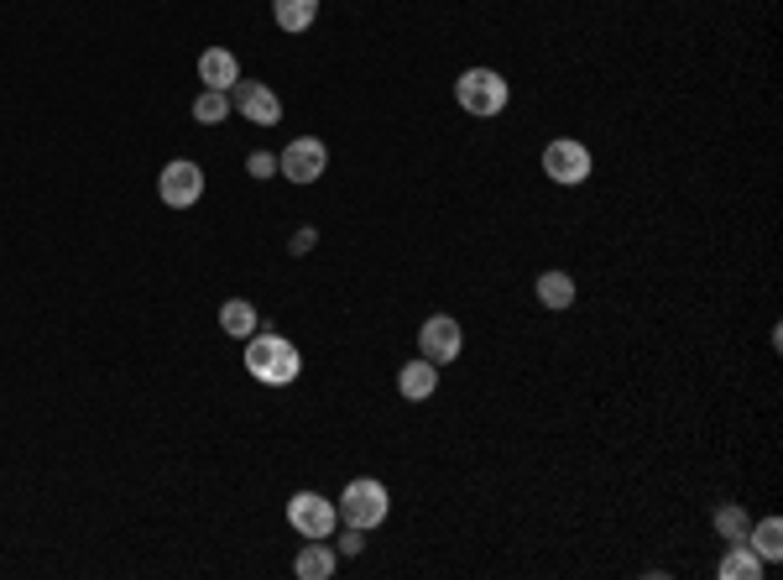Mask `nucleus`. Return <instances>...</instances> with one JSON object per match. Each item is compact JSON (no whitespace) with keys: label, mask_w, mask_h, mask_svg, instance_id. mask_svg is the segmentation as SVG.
<instances>
[{"label":"nucleus","mask_w":783,"mask_h":580,"mask_svg":"<svg viewBox=\"0 0 783 580\" xmlns=\"http://www.w3.org/2000/svg\"><path fill=\"white\" fill-rule=\"evenodd\" d=\"M246 372L261 382V387H293L298 372H304V356H298V345L283 341V335H251L246 341Z\"/></svg>","instance_id":"obj_1"},{"label":"nucleus","mask_w":783,"mask_h":580,"mask_svg":"<svg viewBox=\"0 0 783 580\" xmlns=\"http://www.w3.org/2000/svg\"><path fill=\"white\" fill-rule=\"evenodd\" d=\"M455 100H460L465 116L492 120V116H502V110H507L512 85L496 69H465L460 79H455Z\"/></svg>","instance_id":"obj_2"},{"label":"nucleus","mask_w":783,"mask_h":580,"mask_svg":"<svg viewBox=\"0 0 783 580\" xmlns=\"http://www.w3.org/2000/svg\"><path fill=\"white\" fill-rule=\"evenodd\" d=\"M335 508H340V518L350 523V529H366V533H371V529H381V523H387L392 497H387V486H381V481L360 476V481H350V486H345Z\"/></svg>","instance_id":"obj_3"},{"label":"nucleus","mask_w":783,"mask_h":580,"mask_svg":"<svg viewBox=\"0 0 783 580\" xmlns=\"http://www.w3.org/2000/svg\"><path fill=\"white\" fill-rule=\"evenodd\" d=\"M157 194H162L168 209H194L205 199V168L188 163V157H172L168 168L157 173Z\"/></svg>","instance_id":"obj_4"},{"label":"nucleus","mask_w":783,"mask_h":580,"mask_svg":"<svg viewBox=\"0 0 783 580\" xmlns=\"http://www.w3.org/2000/svg\"><path fill=\"white\" fill-rule=\"evenodd\" d=\"M591 168H596V157H591V147L575 137H559V141H548L544 147V173L554 178V184L564 188H575L591 178Z\"/></svg>","instance_id":"obj_5"},{"label":"nucleus","mask_w":783,"mask_h":580,"mask_svg":"<svg viewBox=\"0 0 783 580\" xmlns=\"http://www.w3.org/2000/svg\"><path fill=\"white\" fill-rule=\"evenodd\" d=\"M335 518H340V508H335L329 497H319V492H293L288 523L304 533V539H335Z\"/></svg>","instance_id":"obj_6"},{"label":"nucleus","mask_w":783,"mask_h":580,"mask_svg":"<svg viewBox=\"0 0 783 580\" xmlns=\"http://www.w3.org/2000/svg\"><path fill=\"white\" fill-rule=\"evenodd\" d=\"M324 168H329V153H324L319 137H298L277 153V173H283L288 184H319Z\"/></svg>","instance_id":"obj_7"},{"label":"nucleus","mask_w":783,"mask_h":580,"mask_svg":"<svg viewBox=\"0 0 783 580\" xmlns=\"http://www.w3.org/2000/svg\"><path fill=\"white\" fill-rule=\"evenodd\" d=\"M418 345H424V361H434V366H444V361H460V351H465L460 320H449V314H434V320H424V330H418Z\"/></svg>","instance_id":"obj_8"},{"label":"nucleus","mask_w":783,"mask_h":580,"mask_svg":"<svg viewBox=\"0 0 783 580\" xmlns=\"http://www.w3.org/2000/svg\"><path fill=\"white\" fill-rule=\"evenodd\" d=\"M230 105H236L251 126H277V120H283V100H277L267 85H256V79H251V85L236 79V85H230Z\"/></svg>","instance_id":"obj_9"},{"label":"nucleus","mask_w":783,"mask_h":580,"mask_svg":"<svg viewBox=\"0 0 783 580\" xmlns=\"http://www.w3.org/2000/svg\"><path fill=\"white\" fill-rule=\"evenodd\" d=\"M397 393L408 397V403L434 397V393H439V366H434V361H408V366L397 372Z\"/></svg>","instance_id":"obj_10"},{"label":"nucleus","mask_w":783,"mask_h":580,"mask_svg":"<svg viewBox=\"0 0 783 580\" xmlns=\"http://www.w3.org/2000/svg\"><path fill=\"white\" fill-rule=\"evenodd\" d=\"M335 564H340L335 560V549L324 544V539H308V544L298 549V560H293V576L298 580H329L335 576Z\"/></svg>","instance_id":"obj_11"},{"label":"nucleus","mask_w":783,"mask_h":580,"mask_svg":"<svg viewBox=\"0 0 783 580\" xmlns=\"http://www.w3.org/2000/svg\"><path fill=\"white\" fill-rule=\"evenodd\" d=\"M199 79H205V89H230L240 79V63L230 48H209L205 58H199Z\"/></svg>","instance_id":"obj_12"},{"label":"nucleus","mask_w":783,"mask_h":580,"mask_svg":"<svg viewBox=\"0 0 783 580\" xmlns=\"http://www.w3.org/2000/svg\"><path fill=\"white\" fill-rule=\"evenodd\" d=\"M715 576H721V580H757V576H763V560H757V549L742 539V544L726 549V560L715 564Z\"/></svg>","instance_id":"obj_13"},{"label":"nucleus","mask_w":783,"mask_h":580,"mask_svg":"<svg viewBox=\"0 0 783 580\" xmlns=\"http://www.w3.org/2000/svg\"><path fill=\"white\" fill-rule=\"evenodd\" d=\"M747 544L757 549V560H763V564H779V560H783V523H779V518H763V523H752V529H747Z\"/></svg>","instance_id":"obj_14"},{"label":"nucleus","mask_w":783,"mask_h":580,"mask_svg":"<svg viewBox=\"0 0 783 580\" xmlns=\"http://www.w3.org/2000/svg\"><path fill=\"white\" fill-rule=\"evenodd\" d=\"M272 17L283 32H308L319 17V0H272Z\"/></svg>","instance_id":"obj_15"},{"label":"nucleus","mask_w":783,"mask_h":580,"mask_svg":"<svg viewBox=\"0 0 783 580\" xmlns=\"http://www.w3.org/2000/svg\"><path fill=\"white\" fill-rule=\"evenodd\" d=\"M538 304H544V308H569V304H575V277H569V273H538Z\"/></svg>","instance_id":"obj_16"},{"label":"nucleus","mask_w":783,"mask_h":580,"mask_svg":"<svg viewBox=\"0 0 783 580\" xmlns=\"http://www.w3.org/2000/svg\"><path fill=\"white\" fill-rule=\"evenodd\" d=\"M220 330H225V335H236V341H251V330H256V308L246 304V298H230V304L220 308Z\"/></svg>","instance_id":"obj_17"},{"label":"nucleus","mask_w":783,"mask_h":580,"mask_svg":"<svg viewBox=\"0 0 783 580\" xmlns=\"http://www.w3.org/2000/svg\"><path fill=\"white\" fill-rule=\"evenodd\" d=\"M230 116V89H205L199 100H194V120L199 126H220Z\"/></svg>","instance_id":"obj_18"},{"label":"nucleus","mask_w":783,"mask_h":580,"mask_svg":"<svg viewBox=\"0 0 783 580\" xmlns=\"http://www.w3.org/2000/svg\"><path fill=\"white\" fill-rule=\"evenodd\" d=\"M747 529H752V518L736 508V502H726V508L715 512V533H721L726 544H742V539H747Z\"/></svg>","instance_id":"obj_19"},{"label":"nucleus","mask_w":783,"mask_h":580,"mask_svg":"<svg viewBox=\"0 0 783 580\" xmlns=\"http://www.w3.org/2000/svg\"><path fill=\"white\" fill-rule=\"evenodd\" d=\"M246 168H251V178H272V173H277V157H272V153H251V157H246Z\"/></svg>","instance_id":"obj_20"},{"label":"nucleus","mask_w":783,"mask_h":580,"mask_svg":"<svg viewBox=\"0 0 783 580\" xmlns=\"http://www.w3.org/2000/svg\"><path fill=\"white\" fill-rule=\"evenodd\" d=\"M366 549V529H350L345 523V533H340V554H360Z\"/></svg>","instance_id":"obj_21"},{"label":"nucleus","mask_w":783,"mask_h":580,"mask_svg":"<svg viewBox=\"0 0 783 580\" xmlns=\"http://www.w3.org/2000/svg\"><path fill=\"white\" fill-rule=\"evenodd\" d=\"M314 240H319V230H308V225H304V230H298V236H293V256H304L308 246H314Z\"/></svg>","instance_id":"obj_22"}]
</instances>
